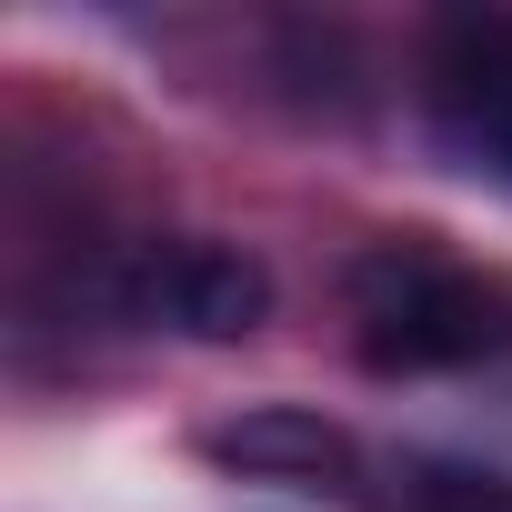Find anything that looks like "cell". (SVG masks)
Listing matches in <instances>:
<instances>
[{
  "instance_id": "cell-1",
  "label": "cell",
  "mask_w": 512,
  "mask_h": 512,
  "mask_svg": "<svg viewBox=\"0 0 512 512\" xmlns=\"http://www.w3.org/2000/svg\"><path fill=\"white\" fill-rule=\"evenodd\" d=\"M352 302V352L382 382H422V372H482L512 362V282L472 272L462 251H442L432 231H392L342 272Z\"/></svg>"
},
{
  "instance_id": "cell-2",
  "label": "cell",
  "mask_w": 512,
  "mask_h": 512,
  "mask_svg": "<svg viewBox=\"0 0 512 512\" xmlns=\"http://www.w3.org/2000/svg\"><path fill=\"white\" fill-rule=\"evenodd\" d=\"M111 322L181 332V342H241L272 322V272L241 241H121L81 282Z\"/></svg>"
},
{
  "instance_id": "cell-3",
  "label": "cell",
  "mask_w": 512,
  "mask_h": 512,
  "mask_svg": "<svg viewBox=\"0 0 512 512\" xmlns=\"http://www.w3.org/2000/svg\"><path fill=\"white\" fill-rule=\"evenodd\" d=\"M422 121L432 141L512 201V11H452L422 41Z\"/></svg>"
},
{
  "instance_id": "cell-4",
  "label": "cell",
  "mask_w": 512,
  "mask_h": 512,
  "mask_svg": "<svg viewBox=\"0 0 512 512\" xmlns=\"http://www.w3.org/2000/svg\"><path fill=\"white\" fill-rule=\"evenodd\" d=\"M201 462L221 472H251V482H362V452L342 422L302 412V402H262V412H231V422H201Z\"/></svg>"
},
{
  "instance_id": "cell-5",
  "label": "cell",
  "mask_w": 512,
  "mask_h": 512,
  "mask_svg": "<svg viewBox=\"0 0 512 512\" xmlns=\"http://www.w3.org/2000/svg\"><path fill=\"white\" fill-rule=\"evenodd\" d=\"M392 512H512V472L482 462H412L392 482Z\"/></svg>"
}]
</instances>
